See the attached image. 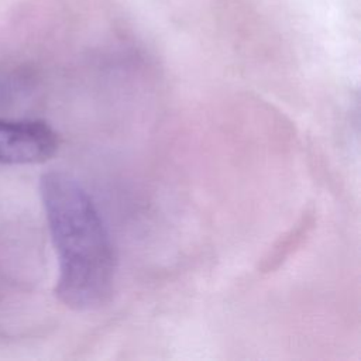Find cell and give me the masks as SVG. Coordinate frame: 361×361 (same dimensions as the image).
<instances>
[{"instance_id": "7a4b0ae2", "label": "cell", "mask_w": 361, "mask_h": 361, "mask_svg": "<svg viewBox=\"0 0 361 361\" xmlns=\"http://www.w3.org/2000/svg\"><path fill=\"white\" fill-rule=\"evenodd\" d=\"M56 149L58 135L47 123L0 118V164H39Z\"/></svg>"}, {"instance_id": "6da1fadb", "label": "cell", "mask_w": 361, "mask_h": 361, "mask_svg": "<svg viewBox=\"0 0 361 361\" xmlns=\"http://www.w3.org/2000/svg\"><path fill=\"white\" fill-rule=\"evenodd\" d=\"M51 238L58 255L55 293L75 310L103 306L113 290L114 252L90 196L65 172H47L39 180Z\"/></svg>"}]
</instances>
